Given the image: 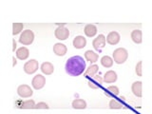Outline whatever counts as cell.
Returning <instances> with one entry per match:
<instances>
[{"label":"cell","instance_id":"cell-30","mask_svg":"<svg viewBox=\"0 0 152 114\" xmlns=\"http://www.w3.org/2000/svg\"><path fill=\"white\" fill-rule=\"evenodd\" d=\"M22 104H23V101H17V102H15V106L18 108H22Z\"/></svg>","mask_w":152,"mask_h":114},{"label":"cell","instance_id":"cell-11","mask_svg":"<svg viewBox=\"0 0 152 114\" xmlns=\"http://www.w3.org/2000/svg\"><path fill=\"white\" fill-rule=\"evenodd\" d=\"M72 45L75 49H77V50L84 49V48L87 46V39L82 35H78L73 39Z\"/></svg>","mask_w":152,"mask_h":114},{"label":"cell","instance_id":"cell-6","mask_svg":"<svg viewBox=\"0 0 152 114\" xmlns=\"http://www.w3.org/2000/svg\"><path fill=\"white\" fill-rule=\"evenodd\" d=\"M45 85H46V78H45V76H43L42 74H36L34 77L32 78L31 86L34 89L36 90L41 89L45 87Z\"/></svg>","mask_w":152,"mask_h":114},{"label":"cell","instance_id":"cell-19","mask_svg":"<svg viewBox=\"0 0 152 114\" xmlns=\"http://www.w3.org/2000/svg\"><path fill=\"white\" fill-rule=\"evenodd\" d=\"M98 70H99V66H98V65H96V64H92V65H90L87 69H86V71H85V75H86V76H89V77H94V76L97 74Z\"/></svg>","mask_w":152,"mask_h":114},{"label":"cell","instance_id":"cell-4","mask_svg":"<svg viewBox=\"0 0 152 114\" xmlns=\"http://www.w3.org/2000/svg\"><path fill=\"white\" fill-rule=\"evenodd\" d=\"M23 69H24V71H25L27 74H33L38 70V69H39V64H38L37 60L31 59V60L26 62Z\"/></svg>","mask_w":152,"mask_h":114},{"label":"cell","instance_id":"cell-1","mask_svg":"<svg viewBox=\"0 0 152 114\" xmlns=\"http://www.w3.org/2000/svg\"><path fill=\"white\" fill-rule=\"evenodd\" d=\"M86 61L84 60L83 57H81L79 55L72 56L69 58L66 62L65 65V69L66 72L70 76H79L82 73H84V71L87 69H86Z\"/></svg>","mask_w":152,"mask_h":114},{"label":"cell","instance_id":"cell-27","mask_svg":"<svg viewBox=\"0 0 152 114\" xmlns=\"http://www.w3.org/2000/svg\"><path fill=\"white\" fill-rule=\"evenodd\" d=\"M34 108H36V109H48L49 108V106H48V104H46L45 102H39L35 104Z\"/></svg>","mask_w":152,"mask_h":114},{"label":"cell","instance_id":"cell-23","mask_svg":"<svg viewBox=\"0 0 152 114\" xmlns=\"http://www.w3.org/2000/svg\"><path fill=\"white\" fill-rule=\"evenodd\" d=\"M108 107H109V108H111V109H121V108H123V104L120 102H118L117 100L112 99V100L109 101Z\"/></svg>","mask_w":152,"mask_h":114},{"label":"cell","instance_id":"cell-16","mask_svg":"<svg viewBox=\"0 0 152 114\" xmlns=\"http://www.w3.org/2000/svg\"><path fill=\"white\" fill-rule=\"evenodd\" d=\"M40 69L44 74L50 75L53 73V71H54V66L52 65L50 62H44V63H42Z\"/></svg>","mask_w":152,"mask_h":114},{"label":"cell","instance_id":"cell-21","mask_svg":"<svg viewBox=\"0 0 152 114\" xmlns=\"http://www.w3.org/2000/svg\"><path fill=\"white\" fill-rule=\"evenodd\" d=\"M101 65L103 66H104V68H111V66H113V58H111L110 56H108V55H104L103 56L102 58H101Z\"/></svg>","mask_w":152,"mask_h":114},{"label":"cell","instance_id":"cell-25","mask_svg":"<svg viewBox=\"0 0 152 114\" xmlns=\"http://www.w3.org/2000/svg\"><path fill=\"white\" fill-rule=\"evenodd\" d=\"M135 72H136L137 76H140V77H141V76H142V61H139L136 64Z\"/></svg>","mask_w":152,"mask_h":114},{"label":"cell","instance_id":"cell-3","mask_svg":"<svg viewBox=\"0 0 152 114\" xmlns=\"http://www.w3.org/2000/svg\"><path fill=\"white\" fill-rule=\"evenodd\" d=\"M33 40H34V33L31 30L23 31V32L20 34V37H19V42L23 46H28L32 44Z\"/></svg>","mask_w":152,"mask_h":114},{"label":"cell","instance_id":"cell-9","mask_svg":"<svg viewBox=\"0 0 152 114\" xmlns=\"http://www.w3.org/2000/svg\"><path fill=\"white\" fill-rule=\"evenodd\" d=\"M120 40H121V35L117 31H110L107 36V42L111 46L117 45L120 42Z\"/></svg>","mask_w":152,"mask_h":114},{"label":"cell","instance_id":"cell-15","mask_svg":"<svg viewBox=\"0 0 152 114\" xmlns=\"http://www.w3.org/2000/svg\"><path fill=\"white\" fill-rule=\"evenodd\" d=\"M85 58L88 62H89V63L95 64L99 59V55L95 51H93L91 50H88L85 52Z\"/></svg>","mask_w":152,"mask_h":114},{"label":"cell","instance_id":"cell-12","mask_svg":"<svg viewBox=\"0 0 152 114\" xmlns=\"http://www.w3.org/2000/svg\"><path fill=\"white\" fill-rule=\"evenodd\" d=\"M66 51H68V48H66V46L65 44L56 43V44L53 46V52L57 56H65Z\"/></svg>","mask_w":152,"mask_h":114},{"label":"cell","instance_id":"cell-17","mask_svg":"<svg viewBox=\"0 0 152 114\" xmlns=\"http://www.w3.org/2000/svg\"><path fill=\"white\" fill-rule=\"evenodd\" d=\"M97 27L93 25V24H88L86 25L85 28H84V32L85 34L88 37H94L97 34Z\"/></svg>","mask_w":152,"mask_h":114},{"label":"cell","instance_id":"cell-31","mask_svg":"<svg viewBox=\"0 0 152 114\" xmlns=\"http://www.w3.org/2000/svg\"><path fill=\"white\" fill-rule=\"evenodd\" d=\"M15 49H16V42H15V39L12 40V51H15Z\"/></svg>","mask_w":152,"mask_h":114},{"label":"cell","instance_id":"cell-8","mask_svg":"<svg viewBox=\"0 0 152 114\" xmlns=\"http://www.w3.org/2000/svg\"><path fill=\"white\" fill-rule=\"evenodd\" d=\"M54 35L58 40H66L69 36V31L66 27H58L54 31Z\"/></svg>","mask_w":152,"mask_h":114},{"label":"cell","instance_id":"cell-2","mask_svg":"<svg viewBox=\"0 0 152 114\" xmlns=\"http://www.w3.org/2000/svg\"><path fill=\"white\" fill-rule=\"evenodd\" d=\"M112 58L113 61L116 64H124L128 58V51L125 49V48H118L112 53Z\"/></svg>","mask_w":152,"mask_h":114},{"label":"cell","instance_id":"cell-14","mask_svg":"<svg viewBox=\"0 0 152 114\" xmlns=\"http://www.w3.org/2000/svg\"><path fill=\"white\" fill-rule=\"evenodd\" d=\"M15 54H16V57L19 60L24 61V60H27L28 58V56H30V50H28V49L26 47H21L16 50Z\"/></svg>","mask_w":152,"mask_h":114},{"label":"cell","instance_id":"cell-24","mask_svg":"<svg viewBox=\"0 0 152 114\" xmlns=\"http://www.w3.org/2000/svg\"><path fill=\"white\" fill-rule=\"evenodd\" d=\"M35 102L33 100H27V101H24L22 104V108L23 109H31L34 108L35 107Z\"/></svg>","mask_w":152,"mask_h":114},{"label":"cell","instance_id":"cell-5","mask_svg":"<svg viewBox=\"0 0 152 114\" xmlns=\"http://www.w3.org/2000/svg\"><path fill=\"white\" fill-rule=\"evenodd\" d=\"M106 43H107V37L104 34H99L96 38L93 39L92 46L97 51H101L106 47Z\"/></svg>","mask_w":152,"mask_h":114},{"label":"cell","instance_id":"cell-13","mask_svg":"<svg viewBox=\"0 0 152 114\" xmlns=\"http://www.w3.org/2000/svg\"><path fill=\"white\" fill-rule=\"evenodd\" d=\"M131 91L136 97L142 96V83L141 81H136L131 86Z\"/></svg>","mask_w":152,"mask_h":114},{"label":"cell","instance_id":"cell-29","mask_svg":"<svg viewBox=\"0 0 152 114\" xmlns=\"http://www.w3.org/2000/svg\"><path fill=\"white\" fill-rule=\"evenodd\" d=\"M88 87H89L90 88H93V89H97V88H99V86L95 85L94 82H92V81H88Z\"/></svg>","mask_w":152,"mask_h":114},{"label":"cell","instance_id":"cell-10","mask_svg":"<svg viewBox=\"0 0 152 114\" xmlns=\"http://www.w3.org/2000/svg\"><path fill=\"white\" fill-rule=\"evenodd\" d=\"M104 82L107 84H112L115 83L118 79V75L114 70H107L104 75Z\"/></svg>","mask_w":152,"mask_h":114},{"label":"cell","instance_id":"cell-32","mask_svg":"<svg viewBox=\"0 0 152 114\" xmlns=\"http://www.w3.org/2000/svg\"><path fill=\"white\" fill-rule=\"evenodd\" d=\"M12 66H16V64H17V61H16V59H15V57H12Z\"/></svg>","mask_w":152,"mask_h":114},{"label":"cell","instance_id":"cell-22","mask_svg":"<svg viewBox=\"0 0 152 114\" xmlns=\"http://www.w3.org/2000/svg\"><path fill=\"white\" fill-rule=\"evenodd\" d=\"M24 28L23 23H13L12 24V34L13 35H16L19 34Z\"/></svg>","mask_w":152,"mask_h":114},{"label":"cell","instance_id":"cell-7","mask_svg":"<svg viewBox=\"0 0 152 114\" xmlns=\"http://www.w3.org/2000/svg\"><path fill=\"white\" fill-rule=\"evenodd\" d=\"M17 94L21 98H30L32 96L33 90L28 85H20L17 88Z\"/></svg>","mask_w":152,"mask_h":114},{"label":"cell","instance_id":"cell-26","mask_svg":"<svg viewBox=\"0 0 152 114\" xmlns=\"http://www.w3.org/2000/svg\"><path fill=\"white\" fill-rule=\"evenodd\" d=\"M107 90L114 95H119V88L116 86H109V87H107Z\"/></svg>","mask_w":152,"mask_h":114},{"label":"cell","instance_id":"cell-18","mask_svg":"<svg viewBox=\"0 0 152 114\" xmlns=\"http://www.w3.org/2000/svg\"><path fill=\"white\" fill-rule=\"evenodd\" d=\"M130 37L135 44H141L142 42V32L141 30H133L131 31Z\"/></svg>","mask_w":152,"mask_h":114},{"label":"cell","instance_id":"cell-28","mask_svg":"<svg viewBox=\"0 0 152 114\" xmlns=\"http://www.w3.org/2000/svg\"><path fill=\"white\" fill-rule=\"evenodd\" d=\"M93 79H94L95 82L97 83V85L99 86V87H100V86H102L103 83H104V79H103L100 75H97V74H96V75H95L94 77H93Z\"/></svg>","mask_w":152,"mask_h":114},{"label":"cell","instance_id":"cell-20","mask_svg":"<svg viewBox=\"0 0 152 114\" xmlns=\"http://www.w3.org/2000/svg\"><path fill=\"white\" fill-rule=\"evenodd\" d=\"M71 106L75 109H85L87 107V102L83 99H75L71 103Z\"/></svg>","mask_w":152,"mask_h":114}]
</instances>
